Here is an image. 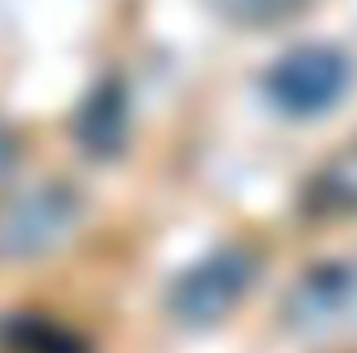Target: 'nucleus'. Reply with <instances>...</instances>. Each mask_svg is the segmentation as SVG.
Instances as JSON below:
<instances>
[{"label":"nucleus","instance_id":"nucleus-3","mask_svg":"<svg viewBox=\"0 0 357 353\" xmlns=\"http://www.w3.org/2000/svg\"><path fill=\"white\" fill-rule=\"evenodd\" d=\"M258 278V258L241 246H225L195 266H187L171 287V312L183 324H216L220 316H229L241 295L254 287Z\"/></svg>","mask_w":357,"mask_h":353},{"label":"nucleus","instance_id":"nucleus-1","mask_svg":"<svg viewBox=\"0 0 357 353\" xmlns=\"http://www.w3.org/2000/svg\"><path fill=\"white\" fill-rule=\"evenodd\" d=\"M84 216V200L67 183H38L0 208V262H33L59 250Z\"/></svg>","mask_w":357,"mask_h":353},{"label":"nucleus","instance_id":"nucleus-2","mask_svg":"<svg viewBox=\"0 0 357 353\" xmlns=\"http://www.w3.org/2000/svg\"><path fill=\"white\" fill-rule=\"evenodd\" d=\"M354 63L341 46L328 42H299L291 50H282L266 67V96L274 108L291 112V117H312L324 112L328 104H337L349 88Z\"/></svg>","mask_w":357,"mask_h":353},{"label":"nucleus","instance_id":"nucleus-7","mask_svg":"<svg viewBox=\"0 0 357 353\" xmlns=\"http://www.w3.org/2000/svg\"><path fill=\"white\" fill-rule=\"evenodd\" d=\"M13 163H17V142H13V133L0 125V179L13 171Z\"/></svg>","mask_w":357,"mask_h":353},{"label":"nucleus","instance_id":"nucleus-6","mask_svg":"<svg viewBox=\"0 0 357 353\" xmlns=\"http://www.w3.org/2000/svg\"><path fill=\"white\" fill-rule=\"evenodd\" d=\"M307 208L320 216H354L357 212V137L337 146L324 167L307 179Z\"/></svg>","mask_w":357,"mask_h":353},{"label":"nucleus","instance_id":"nucleus-4","mask_svg":"<svg viewBox=\"0 0 357 353\" xmlns=\"http://www.w3.org/2000/svg\"><path fill=\"white\" fill-rule=\"evenodd\" d=\"M282 320L303 337L357 333V262H320L303 270L282 299Z\"/></svg>","mask_w":357,"mask_h":353},{"label":"nucleus","instance_id":"nucleus-5","mask_svg":"<svg viewBox=\"0 0 357 353\" xmlns=\"http://www.w3.org/2000/svg\"><path fill=\"white\" fill-rule=\"evenodd\" d=\"M75 142L88 150L91 158H112L125 146L129 133V100L121 80H100L75 108Z\"/></svg>","mask_w":357,"mask_h":353}]
</instances>
